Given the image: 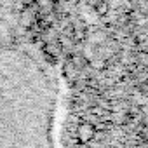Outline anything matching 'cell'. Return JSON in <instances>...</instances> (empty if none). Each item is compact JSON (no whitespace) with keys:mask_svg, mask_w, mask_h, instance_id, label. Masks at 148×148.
<instances>
[{"mask_svg":"<svg viewBox=\"0 0 148 148\" xmlns=\"http://www.w3.org/2000/svg\"><path fill=\"white\" fill-rule=\"evenodd\" d=\"M52 91L30 63H0V148H52Z\"/></svg>","mask_w":148,"mask_h":148,"instance_id":"1","label":"cell"},{"mask_svg":"<svg viewBox=\"0 0 148 148\" xmlns=\"http://www.w3.org/2000/svg\"><path fill=\"white\" fill-rule=\"evenodd\" d=\"M86 2L92 7V11L99 16H105L108 12V0H86Z\"/></svg>","mask_w":148,"mask_h":148,"instance_id":"2","label":"cell"},{"mask_svg":"<svg viewBox=\"0 0 148 148\" xmlns=\"http://www.w3.org/2000/svg\"><path fill=\"white\" fill-rule=\"evenodd\" d=\"M35 14H37V9H35V7H26V9L21 12V21H23V25H25V26L33 25L35 19H37Z\"/></svg>","mask_w":148,"mask_h":148,"instance_id":"3","label":"cell"}]
</instances>
